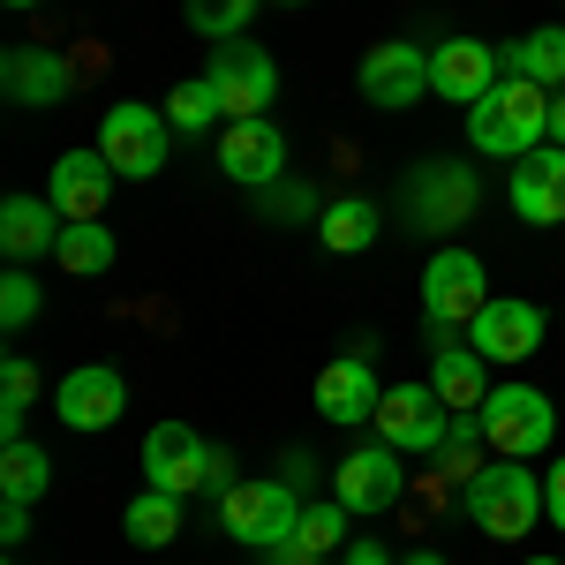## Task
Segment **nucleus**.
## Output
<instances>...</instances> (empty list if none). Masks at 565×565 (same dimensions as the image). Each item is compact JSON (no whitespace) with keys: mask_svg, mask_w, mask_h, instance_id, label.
<instances>
[{"mask_svg":"<svg viewBox=\"0 0 565 565\" xmlns=\"http://www.w3.org/2000/svg\"><path fill=\"white\" fill-rule=\"evenodd\" d=\"M468 143L482 159H527L535 143H551V90L505 76L482 106H468Z\"/></svg>","mask_w":565,"mask_h":565,"instance_id":"obj_1","label":"nucleus"},{"mask_svg":"<svg viewBox=\"0 0 565 565\" xmlns=\"http://www.w3.org/2000/svg\"><path fill=\"white\" fill-rule=\"evenodd\" d=\"M226 468H234V460H226L218 445H204L189 423H151V430H143V476H151V490H174V498L212 490V498H226V490H234Z\"/></svg>","mask_w":565,"mask_h":565,"instance_id":"obj_2","label":"nucleus"},{"mask_svg":"<svg viewBox=\"0 0 565 565\" xmlns=\"http://www.w3.org/2000/svg\"><path fill=\"white\" fill-rule=\"evenodd\" d=\"M302 490L287 476H271V482H234L226 498H218V527L242 543V551H279V543H295V527H302Z\"/></svg>","mask_w":565,"mask_h":565,"instance_id":"obj_3","label":"nucleus"},{"mask_svg":"<svg viewBox=\"0 0 565 565\" xmlns=\"http://www.w3.org/2000/svg\"><path fill=\"white\" fill-rule=\"evenodd\" d=\"M490 309V271L476 249H437L423 271V317L437 324V348H452V332H468Z\"/></svg>","mask_w":565,"mask_h":565,"instance_id":"obj_4","label":"nucleus"},{"mask_svg":"<svg viewBox=\"0 0 565 565\" xmlns=\"http://www.w3.org/2000/svg\"><path fill=\"white\" fill-rule=\"evenodd\" d=\"M468 513L490 543H521L527 527L543 521V482L527 476V460H505V468H476L468 482Z\"/></svg>","mask_w":565,"mask_h":565,"instance_id":"obj_5","label":"nucleus"},{"mask_svg":"<svg viewBox=\"0 0 565 565\" xmlns=\"http://www.w3.org/2000/svg\"><path fill=\"white\" fill-rule=\"evenodd\" d=\"M476 415H482V437H490L498 460H535L558 437V407L535 385H490V399H482Z\"/></svg>","mask_w":565,"mask_h":565,"instance_id":"obj_6","label":"nucleus"},{"mask_svg":"<svg viewBox=\"0 0 565 565\" xmlns=\"http://www.w3.org/2000/svg\"><path fill=\"white\" fill-rule=\"evenodd\" d=\"M370 430L385 437L392 452H407V460H437L445 437H452V407L437 399V385H392L377 399V415H370Z\"/></svg>","mask_w":565,"mask_h":565,"instance_id":"obj_7","label":"nucleus"},{"mask_svg":"<svg viewBox=\"0 0 565 565\" xmlns=\"http://www.w3.org/2000/svg\"><path fill=\"white\" fill-rule=\"evenodd\" d=\"M204 84L218 90V114L226 121H257L264 106H279V61L249 39H226V45H212Z\"/></svg>","mask_w":565,"mask_h":565,"instance_id":"obj_8","label":"nucleus"},{"mask_svg":"<svg viewBox=\"0 0 565 565\" xmlns=\"http://www.w3.org/2000/svg\"><path fill=\"white\" fill-rule=\"evenodd\" d=\"M167 114L159 106H106V129H98V151L121 181H151L167 167Z\"/></svg>","mask_w":565,"mask_h":565,"instance_id":"obj_9","label":"nucleus"},{"mask_svg":"<svg viewBox=\"0 0 565 565\" xmlns=\"http://www.w3.org/2000/svg\"><path fill=\"white\" fill-rule=\"evenodd\" d=\"M399 490H407V452H392L385 437L354 445L348 460L332 468V498H340L348 513H392Z\"/></svg>","mask_w":565,"mask_h":565,"instance_id":"obj_10","label":"nucleus"},{"mask_svg":"<svg viewBox=\"0 0 565 565\" xmlns=\"http://www.w3.org/2000/svg\"><path fill=\"white\" fill-rule=\"evenodd\" d=\"M121 407H129V377L121 370H106V362H84V370H68L61 385H53V415L68 423V430H114L121 423Z\"/></svg>","mask_w":565,"mask_h":565,"instance_id":"obj_11","label":"nucleus"},{"mask_svg":"<svg viewBox=\"0 0 565 565\" xmlns=\"http://www.w3.org/2000/svg\"><path fill=\"white\" fill-rule=\"evenodd\" d=\"M354 84H362L370 106L399 114V106H415V98L430 90V53H423V45H407V39H385V45H370V53H362Z\"/></svg>","mask_w":565,"mask_h":565,"instance_id":"obj_12","label":"nucleus"},{"mask_svg":"<svg viewBox=\"0 0 565 565\" xmlns=\"http://www.w3.org/2000/svg\"><path fill=\"white\" fill-rule=\"evenodd\" d=\"M498 84H505L498 45H482V39H445V45H430V90H437V98H452V106H482Z\"/></svg>","mask_w":565,"mask_h":565,"instance_id":"obj_13","label":"nucleus"},{"mask_svg":"<svg viewBox=\"0 0 565 565\" xmlns=\"http://www.w3.org/2000/svg\"><path fill=\"white\" fill-rule=\"evenodd\" d=\"M468 348L482 362H527V354L543 348V309L521 302V295H490V309L468 324Z\"/></svg>","mask_w":565,"mask_h":565,"instance_id":"obj_14","label":"nucleus"},{"mask_svg":"<svg viewBox=\"0 0 565 565\" xmlns=\"http://www.w3.org/2000/svg\"><path fill=\"white\" fill-rule=\"evenodd\" d=\"M218 167H226V181H242V189H271V181L287 174V136L271 129V121H226V136H218Z\"/></svg>","mask_w":565,"mask_h":565,"instance_id":"obj_15","label":"nucleus"},{"mask_svg":"<svg viewBox=\"0 0 565 565\" xmlns=\"http://www.w3.org/2000/svg\"><path fill=\"white\" fill-rule=\"evenodd\" d=\"M114 167H106V151L90 143V151H61L53 159V181H45V196H53V212L61 218H106V196H114Z\"/></svg>","mask_w":565,"mask_h":565,"instance_id":"obj_16","label":"nucleus"},{"mask_svg":"<svg viewBox=\"0 0 565 565\" xmlns=\"http://www.w3.org/2000/svg\"><path fill=\"white\" fill-rule=\"evenodd\" d=\"M505 196H513V212L527 226H565V143H535L521 167H513Z\"/></svg>","mask_w":565,"mask_h":565,"instance_id":"obj_17","label":"nucleus"},{"mask_svg":"<svg viewBox=\"0 0 565 565\" xmlns=\"http://www.w3.org/2000/svg\"><path fill=\"white\" fill-rule=\"evenodd\" d=\"M377 399H385V385H377V370H370L362 354H340V362H324V370H317V415H324V423H340V430L370 423V415H377Z\"/></svg>","mask_w":565,"mask_h":565,"instance_id":"obj_18","label":"nucleus"},{"mask_svg":"<svg viewBox=\"0 0 565 565\" xmlns=\"http://www.w3.org/2000/svg\"><path fill=\"white\" fill-rule=\"evenodd\" d=\"M0 84H8V98H15V106H61V98L76 90V68H68L53 45H8Z\"/></svg>","mask_w":565,"mask_h":565,"instance_id":"obj_19","label":"nucleus"},{"mask_svg":"<svg viewBox=\"0 0 565 565\" xmlns=\"http://www.w3.org/2000/svg\"><path fill=\"white\" fill-rule=\"evenodd\" d=\"M415 212H423V226L430 234H445V226H460V218L476 212V174L468 167H452V159H430L423 174H415Z\"/></svg>","mask_w":565,"mask_h":565,"instance_id":"obj_20","label":"nucleus"},{"mask_svg":"<svg viewBox=\"0 0 565 565\" xmlns=\"http://www.w3.org/2000/svg\"><path fill=\"white\" fill-rule=\"evenodd\" d=\"M61 226H68V218L53 212V196H8V204H0V249L15 264H31L39 249L61 242Z\"/></svg>","mask_w":565,"mask_h":565,"instance_id":"obj_21","label":"nucleus"},{"mask_svg":"<svg viewBox=\"0 0 565 565\" xmlns=\"http://www.w3.org/2000/svg\"><path fill=\"white\" fill-rule=\"evenodd\" d=\"M482 370H490V362H482L476 348H430V385L452 415H476L482 399H490V377H482Z\"/></svg>","mask_w":565,"mask_h":565,"instance_id":"obj_22","label":"nucleus"},{"mask_svg":"<svg viewBox=\"0 0 565 565\" xmlns=\"http://www.w3.org/2000/svg\"><path fill=\"white\" fill-rule=\"evenodd\" d=\"M498 61H505V76H527V84H543V90H565V23H543V31H527V39L498 45Z\"/></svg>","mask_w":565,"mask_h":565,"instance_id":"obj_23","label":"nucleus"},{"mask_svg":"<svg viewBox=\"0 0 565 565\" xmlns=\"http://www.w3.org/2000/svg\"><path fill=\"white\" fill-rule=\"evenodd\" d=\"M53 264L76 271V279H98V271H114V234L98 218H68L61 242H53Z\"/></svg>","mask_w":565,"mask_h":565,"instance_id":"obj_24","label":"nucleus"},{"mask_svg":"<svg viewBox=\"0 0 565 565\" xmlns=\"http://www.w3.org/2000/svg\"><path fill=\"white\" fill-rule=\"evenodd\" d=\"M121 527H129L136 551H167V543L181 535V498L174 490H143L129 513H121Z\"/></svg>","mask_w":565,"mask_h":565,"instance_id":"obj_25","label":"nucleus"},{"mask_svg":"<svg viewBox=\"0 0 565 565\" xmlns=\"http://www.w3.org/2000/svg\"><path fill=\"white\" fill-rule=\"evenodd\" d=\"M45 482H53V460H45L31 437H15V445H0V498H15V505H39Z\"/></svg>","mask_w":565,"mask_h":565,"instance_id":"obj_26","label":"nucleus"},{"mask_svg":"<svg viewBox=\"0 0 565 565\" xmlns=\"http://www.w3.org/2000/svg\"><path fill=\"white\" fill-rule=\"evenodd\" d=\"M317 242H324L332 257H354V249H370V242H377V204H370V196H348V204H332V212L317 218Z\"/></svg>","mask_w":565,"mask_h":565,"instance_id":"obj_27","label":"nucleus"},{"mask_svg":"<svg viewBox=\"0 0 565 565\" xmlns=\"http://www.w3.org/2000/svg\"><path fill=\"white\" fill-rule=\"evenodd\" d=\"M31 407H39V370H31L23 354H8V362H0V445L23 437Z\"/></svg>","mask_w":565,"mask_h":565,"instance_id":"obj_28","label":"nucleus"},{"mask_svg":"<svg viewBox=\"0 0 565 565\" xmlns=\"http://www.w3.org/2000/svg\"><path fill=\"white\" fill-rule=\"evenodd\" d=\"M212 121H226V114H218V90L204 84V76L167 90V129H174V136H204Z\"/></svg>","mask_w":565,"mask_h":565,"instance_id":"obj_29","label":"nucleus"},{"mask_svg":"<svg viewBox=\"0 0 565 565\" xmlns=\"http://www.w3.org/2000/svg\"><path fill=\"white\" fill-rule=\"evenodd\" d=\"M264 0H189V31L196 39H212V45H226V39H242L249 31V15H257Z\"/></svg>","mask_w":565,"mask_h":565,"instance_id":"obj_30","label":"nucleus"},{"mask_svg":"<svg viewBox=\"0 0 565 565\" xmlns=\"http://www.w3.org/2000/svg\"><path fill=\"white\" fill-rule=\"evenodd\" d=\"M490 445L482 437V415H452V437H445V452H437V476H452V482H476V452Z\"/></svg>","mask_w":565,"mask_h":565,"instance_id":"obj_31","label":"nucleus"},{"mask_svg":"<svg viewBox=\"0 0 565 565\" xmlns=\"http://www.w3.org/2000/svg\"><path fill=\"white\" fill-rule=\"evenodd\" d=\"M295 543L317 551V558H324V551H340V543H348V505H340V498H332V505H309L302 527H295Z\"/></svg>","mask_w":565,"mask_h":565,"instance_id":"obj_32","label":"nucleus"},{"mask_svg":"<svg viewBox=\"0 0 565 565\" xmlns=\"http://www.w3.org/2000/svg\"><path fill=\"white\" fill-rule=\"evenodd\" d=\"M31 317H39V279H31V271L15 264V271L0 279V324H8V332H23Z\"/></svg>","mask_w":565,"mask_h":565,"instance_id":"obj_33","label":"nucleus"},{"mask_svg":"<svg viewBox=\"0 0 565 565\" xmlns=\"http://www.w3.org/2000/svg\"><path fill=\"white\" fill-rule=\"evenodd\" d=\"M543 521H551V527L565 535V460L551 468V476H543Z\"/></svg>","mask_w":565,"mask_h":565,"instance_id":"obj_34","label":"nucleus"},{"mask_svg":"<svg viewBox=\"0 0 565 565\" xmlns=\"http://www.w3.org/2000/svg\"><path fill=\"white\" fill-rule=\"evenodd\" d=\"M23 535H31V505H15V498H0V543L15 551Z\"/></svg>","mask_w":565,"mask_h":565,"instance_id":"obj_35","label":"nucleus"},{"mask_svg":"<svg viewBox=\"0 0 565 565\" xmlns=\"http://www.w3.org/2000/svg\"><path fill=\"white\" fill-rule=\"evenodd\" d=\"M348 565H392V551H385V543H370V535H362V543H348Z\"/></svg>","mask_w":565,"mask_h":565,"instance_id":"obj_36","label":"nucleus"},{"mask_svg":"<svg viewBox=\"0 0 565 565\" xmlns=\"http://www.w3.org/2000/svg\"><path fill=\"white\" fill-rule=\"evenodd\" d=\"M271 565H317V551H302V543H279V551H264Z\"/></svg>","mask_w":565,"mask_h":565,"instance_id":"obj_37","label":"nucleus"},{"mask_svg":"<svg viewBox=\"0 0 565 565\" xmlns=\"http://www.w3.org/2000/svg\"><path fill=\"white\" fill-rule=\"evenodd\" d=\"M309 476H317V460H309V452H287V482H295V490H302Z\"/></svg>","mask_w":565,"mask_h":565,"instance_id":"obj_38","label":"nucleus"},{"mask_svg":"<svg viewBox=\"0 0 565 565\" xmlns=\"http://www.w3.org/2000/svg\"><path fill=\"white\" fill-rule=\"evenodd\" d=\"M551 143H565V90H551Z\"/></svg>","mask_w":565,"mask_h":565,"instance_id":"obj_39","label":"nucleus"},{"mask_svg":"<svg viewBox=\"0 0 565 565\" xmlns=\"http://www.w3.org/2000/svg\"><path fill=\"white\" fill-rule=\"evenodd\" d=\"M407 565H445V558H437V551H415V558H407Z\"/></svg>","mask_w":565,"mask_h":565,"instance_id":"obj_40","label":"nucleus"},{"mask_svg":"<svg viewBox=\"0 0 565 565\" xmlns=\"http://www.w3.org/2000/svg\"><path fill=\"white\" fill-rule=\"evenodd\" d=\"M521 565H565V558H521Z\"/></svg>","mask_w":565,"mask_h":565,"instance_id":"obj_41","label":"nucleus"},{"mask_svg":"<svg viewBox=\"0 0 565 565\" xmlns=\"http://www.w3.org/2000/svg\"><path fill=\"white\" fill-rule=\"evenodd\" d=\"M8 8H39V0H8Z\"/></svg>","mask_w":565,"mask_h":565,"instance_id":"obj_42","label":"nucleus"},{"mask_svg":"<svg viewBox=\"0 0 565 565\" xmlns=\"http://www.w3.org/2000/svg\"><path fill=\"white\" fill-rule=\"evenodd\" d=\"M279 8H302V0H279Z\"/></svg>","mask_w":565,"mask_h":565,"instance_id":"obj_43","label":"nucleus"}]
</instances>
